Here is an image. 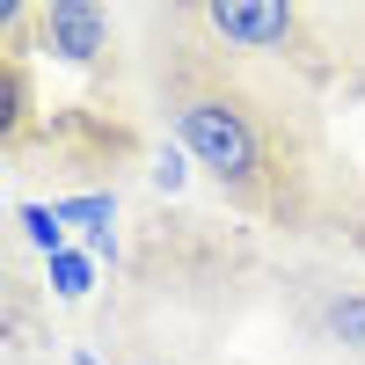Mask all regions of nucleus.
I'll list each match as a JSON object with an SVG mask.
<instances>
[{
	"instance_id": "1",
	"label": "nucleus",
	"mask_w": 365,
	"mask_h": 365,
	"mask_svg": "<svg viewBox=\"0 0 365 365\" xmlns=\"http://www.w3.org/2000/svg\"><path fill=\"white\" fill-rule=\"evenodd\" d=\"M175 139L205 175H220V190H234V197L263 190V132L234 96H212V88L205 96H182L175 103Z\"/></svg>"
},
{
	"instance_id": "2",
	"label": "nucleus",
	"mask_w": 365,
	"mask_h": 365,
	"mask_svg": "<svg viewBox=\"0 0 365 365\" xmlns=\"http://www.w3.org/2000/svg\"><path fill=\"white\" fill-rule=\"evenodd\" d=\"M205 29L234 51H278L299 37V8H285V0H212Z\"/></svg>"
},
{
	"instance_id": "3",
	"label": "nucleus",
	"mask_w": 365,
	"mask_h": 365,
	"mask_svg": "<svg viewBox=\"0 0 365 365\" xmlns=\"http://www.w3.org/2000/svg\"><path fill=\"white\" fill-rule=\"evenodd\" d=\"M37 44L58 66H96L110 44V15L96 0H51V8H37Z\"/></svg>"
},
{
	"instance_id": "4",
	"label": "nucleus",
	"mask_w": 365,
	"mask_h": 365,
	"mask_svg": "<svg viewBox=\"0 0 365 365\" xmlns=\"http://www.w3.org/2000/svg\"><path fill=\"white\" fill-rule=\"evenodd\" d=\"M322 329H329V336H336V344L365 351V292H336V299H329V307H322Z\"/></svg>"
},
{
	"instance_id": "5",
	"label": "nucleus",
	"mask_w": 365,
	"mask_h": 365,
	"mask_svg": "<svg viewBox=\"0 0 365 365\" xmlns=\"http://www.w3.org/2000/svg\"><path fill=\"white\" fill-rule=\"evenodd\" d=\"M44 270H51V292H58V299H88V285H96V256H88V249L51 256Z\"/></svg>"
},
{
	"instance_id": "6",
	"label": "nucleus",
	"mask_w": 365,
	"mask_h": 365,
	"mask_svg": "<svg viewBox=\"0 0 365 365\" xmlns=\"http://www.w3.org/2000/svg\"><path fill=\"white\" fill-rule=\"evenodd\" d=\"M15 220H22V234L44 249V263H51V256H66V220H58V205H22Z\"/></svg>"
},
{
	"instance_id": "7",
	"label": "nucleus",
	"mask_w": 365,
	"mask_h": 365,
	"mask_svg": "<svg viewBox=\"0 0 365 365\" xmlns=\"http://www.w3.org/2000/svg\"><path fill=\"white\" fill-rule=\"evenodd\" d=\"M154 182H161V190H182V161H175V154H168V161H161V168H154Z\"/></svg>"
},
{
	"instance_id": "8",
	"label": "nucleus",
	"mask_w": 365,
	"mask_h": 365,
	"mask_svg": "<svg viewBox=\"0 0 365 365\" xmlns=\"http://www.w3.org/2000/svg\"><path fill=\"white\" fill-rule=\"evenodd\" d=\"M73 365H96V358H88V351H81V358H73Z\"/></svg>"
}]
</instances>
